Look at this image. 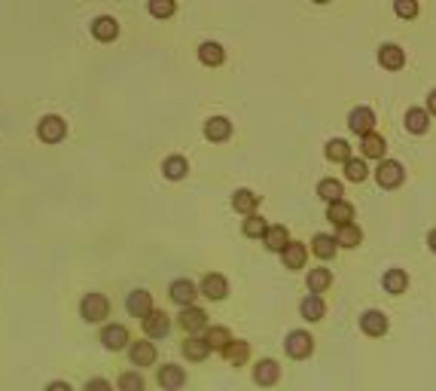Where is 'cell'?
Masks as SVG:
<instances>
[{
    "label": "cell",
    "mask_w": 436,
    "mask_h": 391,
    "mask_svg": "<svg viewBox=\"0 0 436 391\" xmlns=\"http://www.w3.org/2000/svg\"><path fill=\"white\" fill-rule=\"evenodd\" d=\"M101 342H104V349L119 351V349L128 346V330L123 327V324H107V327L101 330Z\"/></svg>",
    "instance_id": "9a60e30c"
},
{
    "label": "cell",
    "mask_w": 436,
    "mask_h": 391,
    "mask_svg": "<svg viewBox=\"0 0 436 391\" xmlns=\"http://www.w3.org/2000/svg\"><path fill=\"white\" fill-rule=\"evenodd\" d=\"M360 150H363V156H369V160H385V150H387V141L378 132H369L360 138Z\"/></svg>",
    "instance_id": "e0dca14e"
},
{
    "label": "cell",
    "mask_w": 436,
    "mask_h": 391,
    "mask_svg": "<svg viewBox=\"0 0 436 391\" xmlns=\"http://www.w3.org/2000/svg\"><path fill=\"white\" fill-rule=\"evenodd\" d=\"M281 260L287 269H302L305 260H309V248H305L302 241H290V245L281 251Z\"/></svg>",
    "instance_id": "44dd1931"
},
{
    "label": "cell",
    "mask_w": 436,
    "mask_h": 391,
    "mask_svg": "<svg viewBox=\"0 0 436 391\" xmlns=\"http://www.w3.org/2000/svg\"><path fill=\"white\" fill-rule=\"evenodd\" d=\"M327 160L332 162H348L351 160V147L345 138H332V141H327Z\"/></svg>",
    "instance_id": "d590c367"
},
{
    "label": "cell",
    "mask_w": 436,
    "mask_h": 391,
    "mask_svg": "<svg viewBox=\"0 0 436 391\" xmlns=\"http://www.w3.org/2000/svg\"><path fill=\"white\" fill-rule=\"evenodd\" d=\"M128 358H132V364L135 367H150L153 361H156V349H153V342H132V349H128Z\"/></svg>",
    "instance_id": "d4e9b609"
},
{
    "label": "cell",
    "mask_w": 436,
    "mask_h": 391,
    "mask_svg": "<svg viewBox=\"0 0 436 391\" xmlns=\"http://www.w3.org/2000/svg\"><path fill=\"white\" fill-rule=\"evenodd\" d=\"M263 241H266V248L268 251H278V254H281V251L287 248V245H290V232H287V227H284V223H272V227H268V232H266V236H263Z\"/></svg>",
    "instance_id": "ac0fdd59"
},
{
    "label": "cell",
    "mask_w": 436,
    "mask_h": 391,
    "mask_svg": "<svg viewBox=\"0 0 436 391\" xmlns=\"http://www.w3.org/2000/svg\"><path fill=\"white\" fill-rule=\"evenodd\" d=\"M428 110L436 114V89H430V95H428Z\"/></svg>",
    "instance_id": "ee69618b"
},
{
    "label": "cell",
    "mask_w": 436,
    "mask_h": 391,
    "mask_svg": "<svg viewBox=\"0 0 436 391\" xmlns=\"http://www.w3.org/2000/svg\"><path fill=\"white\" fill-rule=\"evenodd\" d=\"M299 312H302V318H309V321H323V315H327V303H323L320 294H309L299 303Z\"/></svg>",
    "instance_id": "d6986e66"
},
{
    "label": "cell",
    "mask_w": 436,
    "mask_h": 391,
    "mask_svg": "<svg viewBox=\"0 0 436 391\" xmlns=\"http://www.w3.org/2000/svg\"><path fill=\"white\" fill-rule=\"evenodd\" d=\"M327 220H332L336 227H345V223H354V205L348 199H339V202H330L327 205Z\"/></svg>",
    "instance_id": "2e32d148"
},
{
    "label": "cell",
    "mask_w": 436,
    "mask_h": 391,
    "mask_svg": "<svg viewBox=\"0 0 436 391\" xmlns=\"http://www.w3.org/2000/svg\"><path fill=\"white\" fill-rule=\"evenodd\" d=\"M229 135H232L229 116H211L205 123V138H208V141H226Z\"/></svg>",
    "instance_id": "484cf974"
},
{
    "label": "cell",
    "mask_w": 436,
    "mask_h": 391,
    "mask_svg": "<svg viewBox=\"0 0 436 391\" xmlns=\"http://www.w3.org/2000/svg\"><path fill=\"white\" fill-rule=\"evenodd\" d=\"M348 126H351V132H357L360 138L369 135V132H375V114H373V107H354L348 114Z\"/></svg>",
    "instance_id": "5b68a950"
},
{
    "label": "cell",
    "mask_w": 436,
    "mask_h": 391,
    "mask_svg": "<svg viewBox=\"0 0 436 391\" xmlns=\"http://www.w3.org/2000/svg\"><path fill=\"white\" fill-rule=\"evenodd\" d=\"M46 391H70V385L68 383H49V385H46Z\"/></svg>",
    "instance_id": "7bdbcfd3"
},
{
    "label": "cell",
    "mask_w": 436,
    "mask_h": 391,
    "mask_svg": "<svg viewBox=\"0 0 436 391\" xmlns=\"http://www.w3.org/2000/svg\"><path fill=\"white\" fill-rule=\"evenodd\" d=\"M378 61H382V68L387 71H400L406 64V49L397 43H382V49H378Z\"/></svg>",
    "instance_id": "4fadbf2b"
},
{
    "label": "cell",
    "mask_w": 436,
    "mask_h": 391,
    "mask_svg": "<svg viewBox=\"0 0 436 391\" xmlns=\"http://www.w3.org/2000/svg\"><path fill=\"white\" fill-rule=\"evenodd\" d=\"M107 312H110V300L104 294H86L82 296V303H80V315L86 318L89 324H98V321H104L107 318Z\"/></svg>",
    "instance_id": "7a4b0ae2"
},
{
    "label": "cell",
    "mask_w": 436,
    "mask_h": 391,
    "mask_svg": "<svg viewBox=\"0 0 436 391\" xmlns=\"http://www.w3.org/2000/svg\"><path fill=\"white\" fill-rule=\"evenodd\" d=\"M336 241L339 248H357L363 241V229L357 223H345V227H336Z\"/></svg>",
    "instance_id": "83f0119b"
},
{
    "label": "cell",
    "mask_w": 436,
    "mask_h": 391,
    "mask_svg": "<svg viewBox=\"0 0 436 391\" xmlns=\"http://www.w3.org/2000/svg\"><path fill=\"white\" fill-rule=\"evenodd\" d=\"M428 248L436 254V229H430V232H428Z\"/></svg>",
    "instance_id": "f6af8a7d"
},
{
    "label": "cell",
    "mask_w": 436,
    "mask_h": 391,
    "mask_svg": "<svg viewBox=\"0 0 436 391\" xmlns=\"http://www.w3.org/2000/svg\"><path fill=\"white\" fill-rule=\"evenodd\" d=\"M406 128L415 135H424L430 128V110L428 107H409L406 110Z\"/></svg>",
    "instance_id": "ffe728a7"
},
{
    "label": "cell",
    "mask_w": 436,
    "mask_h": 391,
    "mask_svg": "<svg viewBox=\"0 0 436 391\" xmlns=\"http://www.w3.org/2000/svg\"><path fill=\"white\" fill-rule=\"evenodd\" d=\"M168 294H171V300L177 303L180 309H187V306H192V303H196V296H199L201 291H199V287L189 282V278H177V282H171Z\"/></svg>",
    "instance_id": "52a82bcc"
},
{
    "label": "cell",
    "mask_w": 436,
    "mask_h": 391,
    "mask_svg": "<svg viewBox=\"0 0 436 391\" xmlns=\"http://www.w3.org/2000/svg\"><path fill=\"white\" fill-rule=\"evenodd\" d=\"M336 248H339V241H336V236H330V232H318V236L311 239V254L320 260L336 257Z\"/></svg>",
    "instance_id": "7402d4cb"
},
{
    "label": "cell",
    "mask_w": 436,
    "mask_h": 391,
    "mask_svg": "<svg viewBox=\"0 0 436 391\" xmlns=\"http://www.w3.org/2000/svg\"><path fill=\"white\" fill-rule=\"evenodd\" d=\"M284 349L293 361H305V358H311V351H314V337L309 330H290L284 339Z\"/></svg>",
    "instance_id": "6da1fadb"
},
{
    "label": "cell",
    "mask_w": 436,
    "mask_h": 391,
    "mask_svg": "<svg viewBox=\"0 0 436 391\" xmlns=\"http://www.w3.org/2000/svg\"><path fill=\"white\" fill-rule=\"evenodd\" d=\"M141 324H144V333L147 337H153V339H159V337H165V333L171 330V321H168V315H165L162 309H153Z\"/></svg>",
    "instance_id": "7c38bea8"
},
{
    "label": "cell",
    "mask_w": 436,
    "mask_h": 391,
    "mask_svg": "<svg viewBox=\"0 0 436 391\" xmlns=\"http://www.w3.org/2000/svg\"><path fill=\"white\" fill-rule=\"evenodd\" d=\"M174 9H177V4H174V0H150V13H153L156 18H168V16H174Z\"/></svg>",
    "instance_id": "f35d334b"
},
{
    "label": "cell",
    "mask_w": 436,
    "mask_h": 391,
    "mask_svg": "<svg viewBox=\"0 0 436 391\" xmlns=\"http://www.w3.org/2000/svg\"><path fill=\"white\" fill-rule=\"evenodd\" d=\"M382 284H385L387 294H406V287H409V275H406V269H387Z\"/></svg>",
    "instance_id": "f546056e"
},
{
    "label": "cell",
    "mask_w": 436,
    "mask_h": 391,
    "mask_svg": "<svg viewBox=\"0 0 436 391\" xmlns=\"http://www.w3.org/2000/svg\"><path fill=\"white\" fill-rule=\"evenodd\" d=\"M159 385H162L165 391H177V388H183V385H187V370L177 367V364H165V367L159 370Z\"/></svg>",
    "instance_id": "5bb4252c"
},
{
    "label": "cell",
    "mask_w": 436,
    "mask_h": 391,
    "mask_svg": "<svg viewBox=\"0 0 436 391\" xmlns=\"http://www.w3.org/2000/svg\"><path fill=\"white\" fill-rule=\"evenodd\" d=\"M241 229H244V236H250V239H263L268 232V223H266V217H259V214H250Z\"/></svg>",
    "instance_id": "8d00e7d4"
},
{
    "label": "cell",
    "mask_w": 436,
    "mask_h": 391,
    "mask_svg": "<svg viewBox=\"0 0 436 391\" xmlns=\"http://www.w3.org/2000/svg\"><path fill=\"white\" fill-rule=\"evenodd\" d=\"M256 205H259V196L254 190L241 187V190L232 193V208L241 211V214H247V217H250V214H256Z\"/></svg>",
    "instance_id": "603a6c76"
},
{
    "label": "cell",
    "mask_w": 436,
    "mask_h": 391,
    "mask_svg": "<svg viewBox=\"0 0 436 391\" xmlns=\"http://www.w3.org/2000/svg\"><path fill=\"white\" fill-rule=\"evenodd\" d=\"M278 379H281V367H278V361L263 358V361H259V364L254 367V383H256V385L268 388V385H275Z\"/></svg>",
    "instance_id": "8fae6325"
},
{
    "label": "cell",
    "mask_w": 436,
    "mask_h": 391,
    "mask_svg": "<svg viewBox=\"0 0 436 391\" xmlns=\"http://www.w3.org/2000/svg\"><path fill=\"white\" fill-rule=\"evenodd\" d=\"M205 339H208L211 351H226V346L232 342V333L226 327H208L205 330Z\"/></svg>",
    "instance_id": "836d02e7"
},
{
    "label": "cell",
    "mask_w": 436,
    "mask_h": 391,
    "mask_svg": "<svg viewBox=\"0 0 436 391\" xmlns=\"http://www.w3.org/2000/svg\"><path fill=\"white\" fill-rule=\"evenodd\" d=\"M37 132H40L43 141L55 144L64 138V132H68V123H64L58 114H46V116H40V123H37Z\"/></svg>",
    "instance_id": "277c9868"
},
{
    "label": "cell",
    "mask_w": 436,
    "mask_h": 391,
    "mask_svg": "<svg viewBox=\"0 0 436 391\" xmlns=\"http://www.w3.org/2000/svg\"><path fill=\"white\" fill-rule=\"evenodd\" d=\"M162 172H165V178H168V181H180V178H187V172H189V162H187V156H180V153H171L168 160L162 162Z\"/></svg>",
    "instance_id": "4316f807"
},
{
    "label": "cell",
    "mask_w": 436,
    "mask_h": 391,
    "mask_svg": "<svg viewBox=\"0 0 436 391\" xmlns=\"http://www.w3.org/2000/svg\"><path fill=\"white\" fill-rule=\"evenodd\" d=\"M119 391H144V379L137 373H123L119 376Z\"/></svg>",
    "instance_id": "60d3db41"
},
{
    "label": "cell",
    "mask_w": 436,
    "mask_h": 391,
    "mask_svg": "<svg viewBox=\"0 0 436 391\" xmlns=\"http://www.w3.org/2000/svg\"><path fill=\"white\" fill-rule=\"evenodd\" d=\"M183 355H187L189 361H205L211 355V346L205 337H189L187 342H183Z\"/></svg>",
    "instance_id": "4dcf8cb0"
},
{
    "label": "cell",
    "mask_w": 436,
    "mask_h": 391,
    "mask_svg": "<svg viewBox=\"0 0 436 391\" xmlns=\"http://www.w3.org/2000/svg\"><path fill=\"white\" fill-rule=\"evenodd\" d=\"M394 13L400 18H415L418 16V0H394Z\"/></svg>",
    "instance_id": "ab89813d"
},
{
    "label": "cell",
    "mask_w": 436,
    "mask_h": 391,
    "mask_svg": "<svg viewBox=\"0 0 436 391\" xmlns=\"http://www.w3.org/2000/svg\"><path fill=\"white\" fill-rule=\"evenodd\" d=\"M330 284H332V269H327V266L309 269V291L311 294H323Z\"/></svg>",
    "instance_id": "f1b7e54d"
},
{
    "label": "cell",
    "mask_w": 436,
    "mask_h": 391,
    "mask_svg": "<svg viewBox=\"0 0 436 391\" xmlns=\"http://www.w3.org/2000/svg\"><path fill=\"white\" fill-rule=\"evenodd\" d=\"M201 296H208V300H223V296L229 294V282H226V275H220V272H208L205 278H201Z\"/></svg>",
    "instance_id": "9c48e42d"
},
{
    "label": "cell",
    "mask_w": 436,
    "mask_h": 391,
    "mask_svg": "<svg viewBox=\"0 0 436 391\" xmlns=\"http://www.w3.org/2000/svg\"><path fill=\"white\" fill-rule=\"evenodd\" d=\"M199 59L205 64H223V59H226V52H223V46L214 43V40H205L199 46Z\"/></svg>",
    "instance_id": "e575fe53"
},
{
    "label": "cell",
    "mask_w": 436,
    "mask_h": 391,
    "mask_svg": "<svg viewBox=\"0 0 436 391\" xmlns=\"http://www.w3.org/2000/svg\"><path fill=\"white\" fill-rule=\"evenodd\" d=\"M180 327L187 330V333H201V330H208V315H205V309H199V306H187V309H180Z\"/></svg>",
    "instance_id": "8992f818"
},
{
    "label": "cell",
    "mask_w": 436,
    "mask_h": 391,
    "mask_svg": "<svg viewBox=\"0 0 436 391\" xmlns=\"http://www.w3.org/2000/svg\"><path fill=\"white\" fill-rule=\"evenodd\" d=\"M375 181H378V187L394 190V187H400V184L406 181V169L397 160H382L378 162V169H375Z\"/></svg>",
    "instance_id": "3957f363"
},
{
    "label": "cell",
    "mask_w": 436,
    "mask_h": 391,
    "mask_svg": "<svg viewBox=\"0 0 436 391\" xmlns=\"http://www.w3.org/2000/svg\"><path fill=\"white\" fill-rule=\"evenodd\" d=\"M82 391H113V388H110L107 379H92V383H86Z\"/></svg>",
    "instance_id": "b9f144b4"
},
{
    "label": "cell",
    "mask_w": 436,
    "mask_h": 391,
    "mask_svg": "<svg viewBox=\"0 0 436 391\" xmlns=\"http://www.w3.org/2000/svg\"><path fill=\"white\" fill-rule=\"evenodd\" d=\"M318 196L330 205V202H339L342 196H345V187H342V181H336V178H323L318 184Z\"/></svg>",
    "instance_id": "d6a6232c"
},
{
    "label": "cell",
    "mask_w": 436,
    "mask_h": 391,
    "mask_svg": "<svg viewBox=\"0 0 436 391\" xmlns=\"http://www.w3.org/2000/svg\"><path fill=\"white\" fill-rule=\"evenodd\" d=\"M314 4H327V0H314Z\"/></svg>",
    "instance_id": "bcb514c9"
},
{
    "label": "cell",
    "mask_w": 436,
    "mask_h": 391,
    "mask_svg": "<svg viewBox=\"0 0 436 391\" xmlns=\"http://www.w3.org/2000/svg\"><path fill=\"white\" fill-rule=\"evenodd\" d=\"M360 330H363L366 337H385L387 333V315L378 312V309H366L360 315Z\"/></svg>",
    "instance_id": "ba28073f"
},
{
    "label": "cell",
    "mask_w": 436,
    "mask_h": 391,
    "mask_svg": "<svg viewBox=\"0 0 436 391\" xmlns=\"http://www.w3.org/2000/svg\"><path fill=\"white\" fill-rule=\"evenodd\" d=\"M92 34H95L98 40H113L119 34V22L113 16H95L92 18Z\"/></svg>",
    "instance_id": "cb8c5ba5"
},
{
    "label": "cell",
    "mask_w": 436,
    "mask_h": 391,
    "mask_svg": "<svg viewBox=\"0 0 436 391\" xmlns=\"http://www.w3.org/2000/svg\"><path fill=\"white\" fill-rule=\"evenodd\" d=\"M125 309H128V315L132 318H147V315L153 312V296L147 294V291H132L128 294V300H125Z\"/></svg>",
    "instance_id": "30bf717a"
},
{
    "label": "cell",
    "mask_w": 436,
    "mask_h": 391,
    "mask_svg": "<svg viewBox=\"0 0 436 391\" xmlns=\"http://www.w3.org/2000/svg\"><path fill=\"white\" fill-rule=\"evenodd\" d=\"M223 358L229 361V364H235V367H241L244 361L250 358V346L244 339H232L229 346H226V351H223Z\"/></svg>",
    "instance_id": "1f68e13d"
},
{
    "label": "cell",
    "mask_w": 436,
    "mask_h": 391,
    "mask_svg": "<svg viewBox=\"0 0 436 391\" xmlns=\"http://www.w3.org/2000/svg\"><path fill=\"white\" fill-rule=\"evenodd\" d=\"M366 174H369V169H366L363 160H354V156H351V160L345 162V178H348V181L360 184V181H366Z\"/></svg>",
    "instance_id": "74e56055"
}]
</instances>
